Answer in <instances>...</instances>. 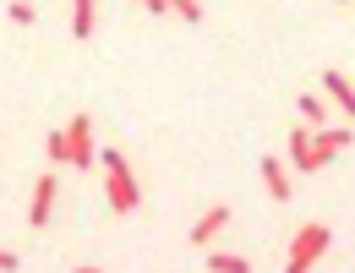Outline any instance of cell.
Returning <instances> with one entry per match:
<instances>
[{
    "label": "cell",
    "instance_id": "cell-1",
    "mask_svg": "<svg viewBox=\"0 0 355 273\" xmlns=\"http://www.w3.org/2000/svg\"><path fill=\"white\" fill-rule=\"evenodd\" d=\"M98 164H104V197H110V213H137L142 208V186H137V175H132V159L126 153H98Z\"/></svg>",
    "mask_w": 355,
    "mask_h": 273
},
{
    "label": "cell",
    "instance_id": "cell-2",
    "mask_svg": "<svg viewBox=\"0 0 355 273\" xmlns=\"http://www.w3.org/2000/svg\"><path fill=\"white\" fill-rule=\"evenodd\" d=\"M328 240H334V229H328V224H317V219H311V224H301V229H295V240H290L284 268H290V273H306L311 263L328 252Z\"/></svg>",
    "mask_w": 355,
    "mask_h": 273
},
{
    "label": "cell",
    "instance_id": "cell-3",
    "mask_svg": "<svg viewBox=\"0 0 355 273\" xmlns=\"http://www.w3.org/2000/svg\"><path fill=\"white\" fill-rule=\"evenodd\" d=\"M66 142H71V164H98V148H93V115H71L66 126Z\"/></svg>",
    "mask_w": 355,
    "mask_h": 273
},
{
    "label": "cell",
    "instance_id": "cell-4",
    "mask_svg": "<svg viewBox=\"0 0 355 273\" xmlns=\"http://www.w3.org/2000/svg\"><path fill=\"white\" fill-rule=\"evenodd\" d=\"M55 191H60V186H55V175H39V181H33V202H28V224L33 229H44L49 224V213H55Z\"/></svg>",
    "mask_w": 355,
    "mask_h": 273
},
{
    "label": "cell",
    "instance_id": "cell-5",
    "mask_svg": "<svg viewBox=\"0 0 355 273\" xmlns=\"http://www.w3.org/2000/svg\"><path fill=\"white\" fill-rule=\"evenodd\" d=\"M345 148H350V126H322V132L311 136V164L322 170V164H328L334 153H345Z\"/></svg>",
    "mask_w": 355,
    "mask_h": 273
},
{
    "label": "cell",
    "instance_id": "cell-6",
    "mask_svg": "<svg viewBox=\"0 0 355 273\" xmlns=\"http://www.w3.org/2000/svg\"><path fill=\"white\" fill-rule=\"evenodd\" d=\"M224 224H230V202H214V208H208V213L191 224V246H214Z\"/></svg>",
    "mask_w": 355,
    "mask_h": 273
},
{
    "label": "cell",
    "instance_id": "cell-7",
    "mask_svg": "<svg viewBox=\"0 0 355 273\" xmlns=\"http://www.w3.org/2000/svg\"><path fill=\"white\" fill-rule=\"evenodd\" d=\"M322 88H328V98H334V109L355 121V82L350 77H345V71H322Z\"/></svg>",
    "mask_w": 355,
    "mask_h": 273
},
{
    "label": "cell",
    "instance_id": "cell-8",
    "mask_svg": "<svg viewBox=\"0 0 355 273\" xmlns=\"http://www.w3.org/2000/svg\"><path fill=\"white\" fill-rule=\"evenodd\" d=\"M263 186H268L273 202H290V170H284L279 159H268V153H263Z\"/></svg>",
    "mask_w": 355,
    "mask_h": 273
},
{
    "label": "cell",
    "instance_id": "cell-9",
    "mask_svg": "<svg viewBox=\"0 0 355 273\" xmlns=\"http://www.w3.org/2000/svg\"><path fill=\"white\" fill-rule=\"evenodd\" d=\"M93 28H98V0H71V33L88 39Z\"/></svg>",
    "mask_w": 355,
    "mask_h": 273
},
{
    "label": "cell",
    "instance_id": "cell-10",
    "mask_svg": "<svg viewBox=\"0 0 355 273\" xmlns=\"http://www.w3.org/2000/svg\"><path fill=\"white\" fill-rule=\"evenodd\" d=\"M290 164H295V170H306V175H317V164H311V136H306V126H295V132H290Z\"/></svg>",
    "mask_w": 355,
    "mask_h": 273
},
{
    "label": "cell",
    "instance_id": "cell-11",
    "mask_svg": "<svg viewBox=\"0 0 355 273\" xmlns=\"http://www.w3.org/2000/svg\"><path fill=\"white\" fill-rule=\"evenodd\" d=\"M208 268H214V273H252V257H235V252H208Z\"/></svg>",
    "mask_w": 355,
    "mask_h": 273
},
{
    "label": "cell",
    "instance_id": "cell-12",
    "mask_svg": "<svg viewBox=\"0 0 355 273\" xmlns=\"http://www.w3.org/2000/svg\"><path fill=\"white\" fill-rule=\"evenodd\" d=\"M301 115H306V126H322V121H328V98H317V93H301Z\"/></svg>",
    "mask_w": 355,
    "mask_h": 273
},
{
    "label": "cell",
    "instance_id": "cell-13",
    "mask_svg": "<svg viewBox=\"0 0 355 273\" xmlns=\"http://www.w3.org/2000/svg\"><path fill=\"white\" fill-rule=\"evenodd\" d=\"M44 153H49V164H71V142H66V132H49L44 136Z\"/></svg>",
    "mask_w": 355,
    "mask_h": 273
},
{
    "label": "cell",
    "instance_id": "cell-14",
    "mask_svg": "<svg viewBox=\"0 0 355 273\" xmlns=\"http://www.w3.org/2000/svg\"><path fill=\"white\" fill-rule=\"evenodd\" d=\"M170 11L180 22H202V0H170Z\"/></svg>",
    "mask_w": 355,
    "mask_h": 273
},
{
    "label": "cell",
    "instance_id": "cell-15",
    "mask_svg": "<svg viewBox=\"0 0 355 273\" xmlns=\"http://www.w3.org/2000/svg\"><path fill=\"white\" fill-rule=\"evenodd\" d=\"M11 22H22V28H33V22H39V11H33L28 0H11Z\"/></svg>",
    "mask_w": 355,
    "mask_h": 273
},
{
    "label": "cell",
    "instance_id": "cell-16",
    "mask_svg": "<svg viewBox=\"0 0 355 273\" xmlns=\"http://www.w3.org/2000/svg\"><path fill=\"white\" fill-rule=\"evenodd\" d=\"M17 268V252H6V246H0V273H11Z\"/></svg>",
    "mask_w": 355,
    "mask_h": 273
},
{
    "label": "cell",
    "instance_id": "cell-17",
    "mask_svg": "<svg viewBox=\"0 0 355 273\" xmlns=\"http://www.w3.org/2000/svg\"><path fill=\"white\" fill-rule=\"evenodd\" d=\"M142 6H148V11H159V17L170 11V0H142Z\"/></svg>",
    "mask_w": 355,
    "mask_h": 273
},
{
    "label": "cell",
    "instance_id": "cell-18",
    "mask_svg": "<svg viewBox=\"0 0 355 273\" xmlns=\"http://www.w3.org/2000/svg\"><path fill=\"white\" fill-rule=\"evenodd\" d=\"M137 6H142V0H137Z\"/></svg>",
    "mask_w": 355,
    "mask_h": 273
}]
</instances>
